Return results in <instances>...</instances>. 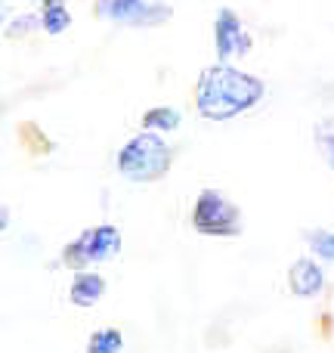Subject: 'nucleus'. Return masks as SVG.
<instances>
[{
    "instance_id": "obj_2",
    "label": "nucleus",
    "mask_w": 334,
    "mask_h": 353,
    "mask_svg": "<svg viewBox=\"0 0 334 353\" xmlns=\"http://www.w3.org/2000/svg\"><path fill=\"white\" fill-rule=\"evenodd\" d=\"M170 168V146L161 134L155 130H143V134L130 137L118 152V171L134 183H152L165 176Z\"/></svg>"
},
{
    "instance_id": "obj_3",
    "label": "nucleus",
    "mask_w": 334,
    "mask_h": 353,
    "mask_svg": "<svg viewBox=\"0 0 334 353\" xmlns=\"http://www.w3.org/2000/svg\"><path fill=\"white\" fill-rule=\"evenodd\" d=\"M192 226L201 236H220V239H232L242 232V214L238 208L226 199L217 189H205L198 192L192 208Z\"/></svg>"
},
{
    "instance_id": "obj_13",
    "label": "nucleus",
    "mask_w": 334,
    "mask_h": 353,
    "mask_svg": "<svg viewBox=\"0 0 334 353\" xmlns=\"http://www.w3.org/2000/svg\"><path fill=\"white\" fill-rule=\"evenodd\" d=\"M306 242H310V248L316 251L319 261H334V232L328 230H316L306 236Z\"/></svg>"
},
{
    "instance_id": "obj_1",
    "label": "nucleus",
    "mask_w": 334,
    "mask_h": 353,
    "mask_svg": "<svg viewBox=\"0 0 334 353\" xmlns=\"http://www.w3.org/2000/svg\"><path fill=\"white\" fill-rule=\"evenodd\" d=\"M263 81L254 74L242 72L232 65H217L205 68L198 74V87H195V105L207 121H229V118L242 115V112L254 109L263 99Z\"/></svg>"
},
{
    "instance_id": "obj_10",
    "label": "nucleus",
    "mask_w": 334,
    "mask_h": 353,
    "mask_svg": "<svg viewBox=\"0 0 334 353\" xmlns=\"http://www.w3.org/2000/svg\"><path fill=\"white\" fill-rule=\"evenodd\" d=\"M143 128L155 130V134H170V130L180 128V112L170 109V105H158V109H149L143 118Z\"/></svg>"
},
{
    "instance_id": "obj_11",
    "label": "nucleus",
    "mask_w": 334,
    "mask_h": 353,
    "mask_svg": "<svg viewBox=\"0 0 334 353\" xmlns=\"http://www.w3.org/2000/svg\"><path fill=\"white\" fill-rule=\"evenodd\" d=\"M124 350V335L118 329H99L87 341V353H121Z\"/></svg>"
},
{
    "instance_id": "obj_7",
    "label": "nucleus",
    "mask_w": 334,
    "mask_h": 353,
    "mask_svg": "<svg viewBox=\"0 0 334 353\" xmlns=\"http://www.w3.org/2000/svg\"><path fill=\"white\" fill-rule=\"evenodd\" d=\"M288 288H291L298 298H316L325 288V273L313 257H300L291 263L288 270Z\"/></svg>"
},
{
    "instance_id": "obj_4",
    "label": "nucleus",
    "mask_w": 334,
    "mask_h": 353,
    "mask_svg": "<svg viewBox=\"0 0 334 353\" xmlns=\"http://www.w3.org/2000/svg\"><path fill=\"white\" fill-rule=\"evenodd\" d=\"M121 251V232L109 223H99L84 230L72 245L65 248V263L68 267H87V263L109 261Z\"/></svg>"
},
{
    "instance_id": "obj_9",
    "label": "nucleus",
    "mask_w": 334,
    "mask_h": 353,
    "mask_svg": "<svg viewBox=\"0 0 334 353\" xmlns=\"http://www.w3.org/2000/svg\"><path fill=\"white\" fill-rule=\"evenodd\" d=\"M68 22H72V16H68L65 0H41V28L47 34H62Z\"/></svg>"
},
{
    "instance_id": "obj_6",
    "label": "nucleus",
    "mask_w": 334,
    "mask_h": 353,
    "mask_svg": "<svg viewBox=\"0 0 334 353\" xmlns=\"http://www.w3.org/2000/svg\"><path fill=\"white\" fill-rule=\"evenodd\" d=\"M213 47H217V56L223 62L251 50L248 31H244V25L238 22V16L232 10H220L217 12V22H213Z\"/></svg>"
},
{
    "instance_id": "obj_8",
    "label": "nucleus",
    "mask_w": 334,
    "mask_h": 353,
    "mask_svg": "<svg viewBox=\"0 0 334 353\" xmlns=\"http://www.w3.org/2000/svg\"><path fill=\"white\" fill-rule=\"evenodd\" d=\"M105 294V279L93 270H81L74 276V282L68 285V298H72L74 307H93L99 298Z\"/></svg>"
},
{
    "instance_id": "obj_5",
    "label": "nucleus",
    "mask_w": 334,
    "mask_h": 353,
    "mask_svg": "<svg viewBox=\"0 0 334 353\" xmlns=\"http://www.w3.org/2000/svg\"><path fill=\"white\" fill-rule=\"evenodd\" d=\"M96 12L109 22H127V25H155L170 16L167 6L149 3V0H96Z\"/></svg>"
},
{
    "instance_id": "obj_12",
    "label": "nucleus",
    "mask_w": 334,
    "mask_h": 353,
    "mask_svg": "<svg viewBox=\"0 0 334 353\" xmlns=\"http://www.w3.org/2000/svg\"><path fill=\"white\" fill-rule=\"evenodd\" d=\"M313 137H316L319 152L325 155L328 168L334 171V118H322V121L316 124V130H313Z\"/></svg>"
}]
</instances>
